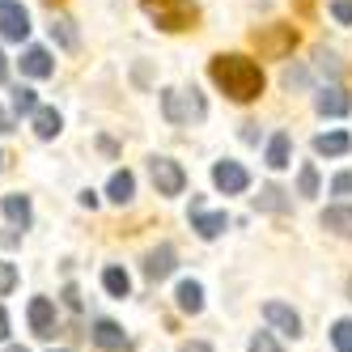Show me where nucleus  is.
<instances>
[{"label":"nucleus","instance_id":"obj_35","mask_svg":"<svg viewBox=\"0 0 352 352\" xmlns=\"http://www.w3.org/2000/svg\"><path fill=\"white\" fill-rule=\"evenodd\" d=\"M242 140L255 144V140H259V123H242Z\"/></svg>","mask_w":352,"mask_h":352},{"label":"nucleus","instance_id":"obj_7","mask_svg":"<svg viewBox=\"0 0 352 352\" xmlns=\"http://www.w3.org/2000/svg\"><path fill=\"white\" fill-rule=\"evenodd\" d=\"M314 111H318L322 119H340V115L352 111V98H348V89H340V85H322V89L314 94Z\"/></svg>","mask_w":352,"mask_h":352},{"label":"nucleus","instance_id":"obj_17","mask_svg":"<svg viewBox=\"0 0 352 352\" xmlns=\"http://www.w3.org/2000/svg\"><path fill=\"white\" fill-rule=\"evenodd\" d=\"M30 128H34V136H38V140H56V136H60V128H64V119H60V111H56V107H38V111L30 115Z\"/></svg>","mask_w":352,"mask_h":352},{"label":"nucleus","instance_id":"obj_16","mask_svg":"<svg viewBox=\"0 0 352 352\" xmlns=\"http://www.w3.org/2000/svg\"><path fill=\"white\" fill-rule=\"evenodd\" d=\"M322 230H331L336 238H352V204H331L322 217H318Z\"/></svg>","mask_w":352,"mask_h":352},{"label":"nucleus","instance_id":"obj_22","mask_svg":"<svg viewBox=\"0 0 352 352\" xmlns=\"http://www.w3.org/2000/svg\"><path fill=\"white\" fill-rule=\"evenodd\" d=\"M289 157H293V140H289V132H276V136L267 140V166H272V170H285Z\"/></svg>","mask_w":352,"mask_h":352},{"label":"nucleus","instance_id":"obj_12","mask_svg":"<svg viewBox=\"0 0 352 352\" xmlns=\"http://www.w3.org/2000/svg\"><path fill=\"white\" fill-rule=\"evenodd\" d=\"M26 314H30V331L34 336H43V340L56 336V301L52 297H34Z\"/></svg>","mask_w":352,"mask_h":352},{"label":"nucleus","instance_id":"obj_19","mask_svg":"<svg viewBox=\"0 0 352 352\" xmlns=\"http://www.w3.org/2000/svg\"><path fill=\"white\" fill-rule=\"evenodd\" d=\"M0 212H5V217L17 225V230H30V221H34L26 195H5V199H0Z\"/></svg>","mask_w":352,"mask_h":352},{"label":"nucleus","instance_id":"obj_18","mask_svg":"<svg viewBox=\"0 0 352 352\" xmlns=\"http://www.w3.org/2000/svg\"><path fill=\"white\" fill-rule=\"evenodd\" d=\"M132 195H136V174L132 170H115L111 183H107V199L111 204H132Z\"/></svg>","mask_w":352,"mask_h":352},{"label":"nucleus","instance_id":"obj_39","mask_svg":"<svg viewBox=\"0 0 352 352\" xmlns=\"http://www.w3.org/2000/svg\"><path fill=\"white\" fill-rule=\"evenodd\" d=\"M0 81H9V60H5V52H0Z\"/></svg>","mask_w":352,"mask_h":352},{"label":"nucleus","instance_id":"obj_25","mask_svg":"<svg viewBox=\"0 0 352 352\" xmlns=\"http://www.w3.org/2000/svg\"><path fill=\"white\" fill-rule=\"evenodd\" d=\"M297 195H318V170H314V162H306L301 166V174H297Z\"/></svg>","mask_w":352,"mask_h":352},{"label":"nucleus","instance_id":"obj_23","mask_svg":"<svg viewBox=\"0 0 352 352\" xmlns=\"http://www.w3.org/2000/svg\"><path fill=\"white\" fill-rule=\"evenodd\" d=\"M102 289H107L111 297H128V293H132L128 272H123V267H107V272H102Z\"/></svg>","mask_w":352,"mask_h":352},{"label":"nucleus","instance_id":"obj_36","mask_svg":"<svg viewBox=\"0 0 352 352\" xmlns=\"http://www.w3.org/2000/svg\"><path fill=\"white\" fill-rule=\"evenodd\" d=\"M179 352H212V348L199 344V340H191V344H179Z\"/></svg>","mask_w":352,"mask_h":352},{"label":"nucleus","instance_id":"obj_30","mask_svg":"<svg viewBox=\"0 0 352 352\" xmlns=\"http://www.w3.org/2000/svg\"><path fill=\"white\" fill-rule=\"evenodd\" d=\"M17 289V267L9 259H0V297H9Z\"/></svg>","mask_w":352,"mask_h":352},{"label":"nucleus","instance_id":"obj_21","mask_svg":"<svg viewBox=\"0 0 352 352\" xmlns=\"http://www.w3.org/2000/svg\"><path fill=\"white\" fill-rule=\"evenodd\" d=\"M174 301H179L183 314H199L204 310V289H199V280H183L179 293H174Z\"/></svg>","mask_w":352,"mask_h":352},{"label":"nucleus","instance_id":"obj_24","mask_svg":"<svg viewBox=\"0 0 352 352\" xmlns=\"http://www.w3.org/2000/svg\"><path fill=\"white\" fill-rule=\"evenodd\" d=\"M52 38L64 47V52H77V30H72L68 17H56V21H52Z\"/></svg>","mask_w":352,"mask_h":352},{"label":"nucleus","instance_id":"obj_34","mask_svg":"<svg viewBox=\"0 0 352 352\" xmlns=\"http://www.w3.org/2000/svg\"><path fill=\"white\" fill-rule=\"evenodd\" d=\"M64 306H68V310H81V293H77V285L64 289Z\"/></svg>","mask_w":352,"mask_h":352},{"label":"nucleus","instance_id":"obj_26","mask_svg":"<svg viewBox=\"0 0 352 352\" xmlns=\"http://www.w3.org/2000/svg\"><path fill=\"white\" fill-rule=\"evenodd\" d=\"M13 111H17V115H34V111H38V98H34V89L17 85V89H13Z\"/></svg>","mask_w":352,"mask_h":352},{"label":"nucleus","instance_id":"obj_15","mask_svg":"<svg viewBox=\"0 0 352 352\" xmlns=\"http://www.w3.org/2000/svg\"><path fill=\"white\" fill-rule=\"evenodd\" d=\"M94 344L102 348V352H123V348H128V336H123V327H119V322L98 318V322H94Z\"/></svg>","mask_w":352,"mask_h":352},{"label":"nucleus","instance_id":"obj_11","mask_svg":"<svg viewBox=\"0 0 352 352\" xmlns=\"http://www.w3.org/2000/svg\"><path fill=\"white\" fill-rule=\"evenodd\" d=\"M263 318H267L280 336H289V340L301 336V318H297L293 306H285V301H267V306H263Z\"/></svg>","mask_w":352,"mask_h":352},{"label":"nucleus","instance_id":"obj_43","mask_svg":"<svg viewBox=\"0 0 352 352\" xmlns=\"http://www.w3.org/2000/svg\"><path fill=\"white\" fill-rule=\"evenodd\" d=\"M60 352H64V348H60Z\"/></svg>","mask_w":352,"mask_h":352},{"label":"nucleus","instance_id":"obj_20","mask_svg":"<svg viewBox=\"0 0 352 352\" xmlns=\"http://www.w3.org/2000/svg\"><path fill=\"white\" fill-rule=\"evenodd\" d=\"M348 148H352L348 132H322V136H314V153L318 157H344Z\"/></svg>","mask_w":352,"mask_h":352},{"label":"nucleus","instance_id":"obj_32","mask_svg":"<svg viewBox=\"0 0 352 352\" xmlns=\"http://www.w3.org/2000/svg\"><path fill=\"white\" fill-rule=\"evenodd\" d=\"M331 17L340 26H352V0H331Z\"/></svg>","mask_w":352,"mask_h":352},{"label":"nucleus","instance_id":"obj_13","mask_svg":"<svg viewBox=\"0 0 352 352\" xmlns=\"http://www.w3.org/2000/svg\"><path fill=\"white\" fill-rule=\"evenodd\" d=\"M255 208H259V212H276V217H285V212L293 208V195H289L280 183H267V187H259V195H255Z\"/></svg>","mask_w":352,"mask_h":352},{"label":"nucleus","instance_id":"obj_6","mask_svg":"<svg viewBox=\"0 0 352 352\" xmlns=\"http://www.w3.org/2000/svg\"><path fill=\"white\" fill-rule=\"evenodd\" d=\"M30 34V13L17 5V0H0V38L21 43Z\"/></svg>","mask_w":352,"mask_h":352},{"label":"nucleus","instance_id":"obj_5","mask_svg":"<svg viewBox=\"0 0 352 352\" xmlns=\"http://www.w3.org/2000/svg\"><path fill=\"white\" fill-rule=\"evenodd\" d=\"M148 174H153L157 195H183V187H187V170L174 157H148Z\"/></svg>","mask_w":352,"mask_h":352},{"label":"nucleus","instance_id":"obj_4","mask_svg":"<svg viewBox=\"0 0 352 352\" xmlns=\"http://www.w3.org/2000/svg\"><path fill=\"white\" fill-rule=\"evenodd\" d=\"M162 115L170 123H187V119H204L208 107H204V98H199V89H166L162 94Z\"/></svg>","mask_w":352,"mask_h":352},{"label":"nucleus","instance_id":"obj_37","mask_svg":"<svg viewBox=\"0 0 352 352\" xmlns=\"http://www.w3.org/2000/svg\"><path fill=\"white\" fill-rule=\"evenodd\" d=\"M0 132H13V115L9 111H0Z\"/></svg>","mask_w":352,"mask_h":352},{"label":"nucleus","instance_id":"obj_14","mask_svg":"<svg viewBox=\"0 0 352 352\" xmlns=\"http://www.w3.org/2000/svg\"><path fill=\"white\" fill-rule=\"evenodd\" d=\"M21 72H26V77H34V81L52 77V72H56L52 52H47V47H26V52H21Z\"/></svg>","mask_w":352,"mask_h":352},{"label":"nucleus","instance_id":"obj_41","mask_svg":"<svg viewBox=\"0 0 352 352\" xmlns=\"http://www.w3.org/2000/svg\"><path fill=\"white\" fill-rule=\"evenodd\" d=\"M0 166H5V153H0Z\"/></svg>","mask_w":352,"mask_h":352},{"label":"nucleus","instance_id":"obj_31","mask_svg":"<svg viewBox=\"0 0 352 352\" xmlns=\"http://www.w3.org/2000/svg\"><path fill=\"white\" fill-rule=\"evenodd\" d=\"M246 352H285L280 344H276V336L272 331H255V340H250V348Z\"/></svg>","mask_w":352,"mask_h":352},{"label":"nucleus","instance_id":"obj_28","mask_svg":"<svg viewBox=\"0 0 352 352\" xmlns=\"http://www.w3.org/2000/svg\"><path fill=\"white\" fill-rule=\"evenodd\" d=\"M280 81H285V89H306L310 85V68L306 64H289Z\"/></svg>","mask_w":352,"mask_h":352},{"label":"nucleus","instance_id":"obj_27","mask_svg":"<svg viewBox=\"0 0 352 352\" xmlns=\"http://www.w3.org/2000/svg\"><path fill=\"white\" fill-rule=\"evenodd\" d=\"M314 68L327 72V77H340V56L327 52V47H314Z\"/></svg>","mask_w":352,"mask_h":352},{"label":"nucleus","instance_id":"obj_40","mask_svg":"<svg viewBox=\"0 0 352 352\" xmlns=\"http://www.w3.org/2000/svg\"><path fill=\"white\" fill-rule=\"evenodd\" d=\"M5 352H26V348H21V344H9V348H5Z\"/></svg>","mask_w":352,"mask_h":352},{"label":"nucleus","instance_id":"obj_9","mask_svg":"<svg viewBox=\"0 0 352 352\" xmlns=\"http://www.w3.org/2000/svg\"><path fill=\"white\" fill-rule=\"evenodd\" d=\"M191 230L212 242V238H221L225 230H230V217H225V212H204V204L191 199Z\"/></svg>","mask_w":352,"mask_h":352},{"label":"nucleus","instance_id":"obj_33","mask_svg":"<svg viewBox=\"0 0 352 352\" xmlns=\"http://www.w3.org/2000/svg\"><path fill=\"white\" fill-rule=\"evenodd\" d=\"M331 195H352V174H348V170L331 179Z\"/></svg>","mask_w":352,"mask_h":352},{"label":"nucleus","instance_id":"obj_38","mask_svg":"<svg viewBox=\"0 0 352 352\" xmlns=\"http://www.w3.org/2000/svg\"><path fill=\"white\" fill-rule=\"evenodd\" d=\"M9 336V314H5V306H0V340Z\"/></svg>","mask_w":352,"mask_h":352},{"label":"nucleus","instance_id":"obj_8","mask_svg":"<svg viewBox=\"0 0 352 352\" xmlns=\"http://www.w3.org/2000/svg\"><path fill=\"white\" fill-rule=\"evenodd\" d=\"M212 183H217V191H225V195H242V191L250 187V174H246L238 162H217V166H212Z\"/></svg>","mask_w":352,"mask_h":352},{"label":"nucleus","instance_id":"obj_3","mask_svg":"<svg viewBox=\"0 0 352 352\" xmlns=\"http://www.w3.org/2000/svg\"><path fill=\"white\" fill-rule=\"evenodd\" d=\"M250 38H255V47H259V56H263V60H285V56H293V47H297V30L285 26V21L259 26Z\"/></svg>","mask_w":352,"mask_h":352},{"label":"nucleus","instance_id":"obj_42","mask_svg":"<svg viewBox=\"0 0 352 352\" xmlns=\"http://www.w3.org/2000/svg\"><path fill=\"white\" fill-rule=\"evenodd\" d=\"M47 5H56V0H47Z\"/></svg>","mask_w":352,"mask_h":352},{"label":"nucleus","instance_id":"obj_10","mask_svg":"<svg viewBox=\"0 0 352 352\" xmlns=\"http://www.w3.org/2000/svg\"><path fill=\"white\" fill-rule=\"evenodd\" d=\"M174 267H179V255H174V246H170V242L153 246V250L144 255V276H148L153 285H157V280H166V276H170Z\"/></svg>","mask_w":352,"mask_h":352},{"label":"nucleus","instance_id":"obj_1","mask_svg":"<svg viewBox=\"0 0 352 352\" xmlns=\"http://www.w3.org/2000/svg\"><path fill=\"white\" fill-rule=\"evenodd\" d=\"M208 77H212V85H217L225 98H234V102H255V98L263 94V68H259L255 60L238 56V52L212 56Z\"/></svg>","mask_w":352,"mask_h":352},{"label":"nucleus","instance_id":"obj_29","mask_svg":"<svg viewBox=\"0 0 352 352\" xmlns=\"http://www.w3.org/2000/svg\"><path fill=\"white\" fill-rule=\"evenodd\" d=\"M331 344H336V352H352V318H340L331 327Z\"/></svg>","mask_w":352,"mask_h":352},{"label":"nucleus","instance_id":"obj_2","mask_svg":"<svg viewBox=\"0 0 352 352\" xmlns=\"http://www.w3.org/2000/svg\"><path fill=\"white\" fill-rule=\"evenodd\" d=\"M140 9H144V17L153 21L157 30H166V34L191 30V26H195V17H199L195 0H140Z\"/></svg>","mask_w":352,"mask_h":352}]
</instances>
